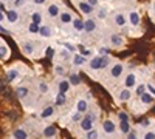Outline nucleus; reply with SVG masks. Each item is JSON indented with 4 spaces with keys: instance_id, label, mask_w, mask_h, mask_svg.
I'll return each mask as SVG.
<instances>
[{
    "instance_id": "obj_1",
    "label": "nucleus",
    "mask_w": 155,
    "mask_h": 139,
    "mask_svg": "<svg viewBox=\"0 0 155 139\" xmlns=\"http://www.w3.org/2000/svg\"><path fill=\"white\" fill-rule=\"evenodd\" d=\"M93 124H95V115H87L85 118L81 119V130L85 133L93 130Z\"/></svg>"
},
{
    "instance_id": "obj_2",
    "label": "nucleus",
    "mask_w": 155,
    "mask_h": 139,
    "mask_svg": "<svg viewBox=\"0 0 155 139\" xmlns=\"http://www.w3.org/2000/svg\"><path fill=\"white\" fill-rule=\"evenodd\" d=\"M140 22H141V17H140V12L132 9V11H129V14H127V23H130V27H140Z\"/></svg>"
},
{
    "instance_id": "obj_3",
    "label": "nucleus",
    "mask_w": 155,
    "mask_h": 139,
    "mask_svg": "<svg viewBox=\"0 0 155 139\" xmlns=\"http://www.w3.org/2000/svg\"><path fill=\"white\" fill-rule=\"evenodd\" d=\"M76 5H78V9H79L84 16H92L93 11H95V8H92L87 3V0H85V2H84V0H79V2H76Z\"/></svg>"
},
{
    "instance_id": "obj_4",
    "label": "nucleus",
    "mask_w": 155,
    "mask_h": 139,
    "mask_svg": "<svg viewBox=\"0 0 155 139\" xmlns=\"http://www.w3.org/2000/svg\"><path fill=\"white\" fill-rule=\"evenodd\" d=\"M123 73H124V65L121 64V62H116V64L112 65V68H110V76H112L113 79L121 77Z\"/></svg>"
},
{
    "instance_id": "obj_5",
    "label": "nucleus",
    "mask_w": 155,
    "mask_h": 139,
    "mask_svg": "<svg viewBox=\"0 0 155 139\" xmlns=\"http://www.w3.org/2000/svg\"><path fill=\"white\" fill-rule=\"evenodd\" d=\"M96 28H98V25H96V20H95V19L88 17V19L84 20V33L92 34V33L96 31Z\"/></svg>"
},
{
    "instance_id": "obj_6",
    "label": "nucleus",
    "mask_w": 155,
    "mask_h": 139,
    "mask_svg": "<svg viewBox=\"0 0 155 139\" xmlns=\"http://www.w3.org/2000/svg\"><path fill=\"white\" fill-rule=\"evenodd\" d=\"M59 19V22L62 23V25H70V23H73V19H74V16H73V12L71 11H62L61 12V16L58 17Z\"/></svg>"
},
{
    "instance_id": "obj_7",
    "label": "nucleus",
    "mask_w": 155,
    "mask_h": 139,
    "mask_svg": "<svg viewBox=\"0 0 155 139\" xmlns=\"http://www.w3.org/2000/svg\"><path fill=\"white\" fill-rule=\"evenodd\" d=\"M61 6L58 5V3H50L48 5V8H47V14L51 17V19H56V17H59L61 16Z\"/></svg>"
},
{
    "instance_id": "obj_8",
    "label": "nucleus",
    "mask_w": 155,
    "mask_h": 139,
    "mask_svg": "<svg viewBox=\"0 0 155 139\" xmlns=\"http://www.w3.org/2000/svg\"><path fill=\"white\" fill-rule=\"evenodd\" d=\"M113 23H115L118 28L126 27V25H127V16L123 14V12H116V14L113 16Z\"/></svg>"
},
{
    "instance_id": "obj_9",
    "label": "nucleus",
    "mask_w": 155,
    "mask_h": 139,
    "mask_svg": "<svg viewBox=\"0 0 155 139\" xmlns=\"http://www.w3.org/2000/svg\"><path fill=\"white\" fill-rule=\"evenodd\" d=\"M124 87L129 88V90H132V88L137 87V76L134 73H129L126 76V79H124Z\"/></svg>"
},
{
    "instance_id": "obj_10",
    "label": "nucleus",
    "mask_w": 155,
    "mask_h": 139,
    "mask_svg": "<svg viewBox=\"0 0 155 139\" xmlns=\"http://www.w3.org/2000/svg\"><path fill=\"white\" fill-rule=\"evenodd\" d=\"M110 45L115 48H120L124 45V37L121 34H112L110 36Z\"/></svg>"
},
{
    "instance_id": "obj_11",
    "label": "nucleus",
    "mask_w": 155,
    "mask_h": 139,
    "mask_svg": "<svg viewBox=\"0 0 155 139\" xmlns=\"http://www.w3.org/2000/svg\"><path fill=\"white\" fill-rule=\"evenodd\" d=\"M102 128H104V131H106L107 134H113V133L116 131V125H115L113 121L106 119L104 122H102Z\"/></svg>"
},
{
    "instance_id": "obj_12",
    "label": "nucleus",
    "mask_w": 155,
    "mask_h": 139,
    "mask_svg": "<svg viewBox=\"0 0 155 139\" xmlns=\"http://www.w3.org/2000/svg\"><path fill=\"white\" fill-rule=\"evenodd\" d=\"M71 60H73V65H74V67H82V65L87 64V57L82 56V54H74V56L71 57Z\"/></svg>"
},
{
    "instance_id": "obj_13",
    "label": "nucleus",
    "mask_w": 155,
    "mask_h": 139,
    "mask_svg": "<svg viewBox=\"0 0 155 139\" xmlns=\"http://www.w3.org/2000/svg\"><path fill=\"white\" fill-rule=\"evenodd\" d=\"M58 88H59V93H67L70 88H71V84L67 79H62V81L58 82Z\"/></svg>"
},
{
    "instance_id": "obj_14",
    "label": "nucleus",
    "mask_w": 155,
    "mask_h": 139,
    "mask_svg": "<svg viewBox=\"0 0 155 139\" xmlns=\"http://www.w3.org/2000/svg\"><path fill=\"white\" fill-rule=\"evenodd\" d=\"M130 97H132V90H129V88H124L118 94V100H121V102H127V100H130Z\"/></svg>"
},
{
    "instance_id": "obj_15",
    "label": "nucleus",
    "mask_w": 155,
    "mask_h": 139,
    "mask_svg": "<svg viewBox=\"0 0 155 139\" xmlns=\"http://www.w3.org/2000/svg\"><path fill=\"white\" fill-rule=\"evenodd\" d=\"M5 17H6V20L9 23H16L19 20V12L16 9H9V11H6V16Z\"/></svg>"
},
{
    "instance_id": "obj_16",
    "label": "nucleus",
    "mask_w": 155,
    "mask_h": 139,
    "mask_svg": "<svg viewBox=\"0 0 155 139\" xmlns=\"http://www.w3.org/2000/svg\"><path fill=\"white\" fill-rule=\"evenodd\" d=\"M39 34H41L44 39H50V37L53 36V30H51L48 25H44V27H41V30H39Z\"/></svg>"
},
{
    "instance_id": "obj_17",
    "label": "nucleus",
    "mask_w": 155,
    "mask_h": 139,
    "mask_svg": "<svg viewBox=\"0 0 155 139\" xmlns=\"http://www.w3.org/2000/svg\"><path fill=\"white\" fill-rule=\"evenodd\" d=\"M73 28H74V31H78V33H81V31H84V20L81 19V17H74L73 19Z\"/></svg>"
},
{
    "instance_id": "obj_18",
    "label": "nucleus",
    "mask_w": 155,
    "mask_h": 139,
    "mask_svg": "<svg viewBox=\"0 0 155 139\" xmlns=\"http://www.w3.org/2000/svg\"><path fill=\"white\" fill-rule=\"evenodd\" d=\"M88 65H90V68H92V70H101V56L92 57V59H90V62H88Z\"/></svg>"
},
{
    "instance_id": "obj_19",
    "label": "nucleus",
    "mask_w": 155,
    "mask_h": 139,
    "mask_svg": "<svg viewBox=\"0 0 155 139\" xmlns=\"http://www.w3.org/2000/svg\"><path fill=\"white\" fill-rule=\"evenodd\" d=\"M76 110L79 111V113H85L88 110V104H87V100L85 99H79L76 102Z\"/></svg>"
},
{
    "instance_id": "obj_20",
    "label": "nucleus",
    "mask_w": 155,
    "mask_h": 139,
    "mask_svg": "<svg viewBox=\"0 0 155 139\" xmlns=\"http://www.w3.org/2000/svg\"><path fill=\"white\" fill-rule=\"evenodd\" d=\"M22 51L27 54V56H31V54L34 53V46H33V43H31V42H23V43H22Z\"/></svg>"
},
{
    "instance_id": "obj_21",
    "label": "nucleus",
    "mask_w": 155,
    "mask_h": 139,
    "mask_svg": "<svg viewBox=\"0 0 155 139\" xmlns=\"http://www.w3.org/2000/svg\"><path fill=\"white\" fill-rule=\"evenodd\" d=\"M56 136V127H53V125H48V127L44 128V137L50 139V137H54Z\"/></svg>"
},
{
    "instance_id": "obj_22",
    "label": "nucleus",
    "mask_w": 155,
    "mask_h": 139,
    "mask_svg": "<svg viewBox=\"0 0 155 139\" xmlns=\"http://www.w3.org/2000/svg\"><path fill=\"white\" fill-rule=\"evenodd\" d=\"M12 137L14 139H28V133L23 128H17V130H14V133H12Z\"/></svg>"
},
{
    "instance_id": "obj_23",
    "label": "nucleus",
    "mask_w": 155,
    "mask_h": 139,
    "mask_svg": "<svg viewBox=\"0 0 155 139\" xmlns=\"http://www.w3.org/2000/svg\"><path fill=\"white\" fill-rule=\"evenodd\" d=\"M120 130L124 134L130 133V124H129V121H120Z\"/></svg>"
},
{
    "instance_id": "obj_24",
    "label": "nucleus",
    "mask_w": 155,
    "mask_h": 139,
    "mask_svg": "<svg viewBox=\"0 0 155 139\" xmlns=\"http://www.w3.org/2000/svg\"><path fill=\"white\" fill-rule=\"evenodd\" d=\"M54 113V108L53 107H45L44 110H42V113H41V118L42 119H47V118H50L51 115Z\"/></svg>"
},
{
    "instance_id": "obj_25",
    "label": "nucleus",
    "mask_w": 155,
    "mask_h": 139,
    "mask_svg": "<svg viewBox=\"0 0 155 139\" xmlns=\"http://www.w3.org/2000/svg\"><path fill=\"white\" fill-rule=\"evenodd\" d=\"M140 100H141V104H150L152 102V94L144 91L143 94H140Z\"/></svg>"
},
{
    "instance_id": "obj_26",
    "label": "nucleus",
    "mask_w": 155,
    "mask_h": 139,
    "mask_svg": "<svg viewBox=\"0 0 155 139\" xmlns=\"http://www.w3.org/2000/svg\"><path fill=\"white\" fill-rule=\"evenodd\" d=\"M16 93H17V96H19L20 99H23V97H27V96H28L30 91H28V88H27V87H19L17 90H16Z\"/></svg>"
},
{
    "instance_id": "obj_27",
    "label": "nucleus",
    "mask_w": 155,
    "mask_h": 139,
    "mask_svg": "<svg viewBox=\"0 0 155 139\" xmlns=\"http://www.w3.org/2000/svg\"><path fill=\"white\" fill-rule=\"evenodd\" d=\"M42 20H44V17H42L41 12H33V14H31V22H33V23L41 25V23H42Z\"/></svg>"
},
{
    "instance_id": "obj_28",
    "label": "nucleus",
    "mask_w": 155,
    "mask_h": 139,
    "mask_svg": "<svg viewBox=\"0 0 155 139\" xmlns=\"http://www.w3.org/2000/svg\"><path fill=\"white\" fill-rule=\"evenodd\" d=\"M65 100H67V97H65V93H59V94L56 96V105H58V107L64 105V104H65Z\"/></svg>"
},
{
    "instance_id": "obj_29",
    "label": "nucleus",
    "mask_w": 155,
    "mask_h": 139,
    "mask_svg": "<svg viewBox=\"0 0 155 139\" xmlns=\"http://www.w3.org/2000/svg\"><path fill=\"white\" fill-rule=\"evenodd\" d=\"M9 54V49L6 45H0V59H6Z\"/></svg>"
},
{
    "instance_id": "obj_30",
    "label": "nucleus",
    "mask_w": 155,
    "mask_h": 139,
    "mask_svg": "<svg viewBox=\"0 0 155 139\" xmlns=\"http://www.w3.org/2000/svg\"><path fill=\"white\" fill-rule=\"evenodd\" d=\"M39 30H41V27H39V25L37 23H30L28 25V31L31 33V34H39Z\"/></svg>"
},
{
    "instance_id": "obj_31",
    "label": "nucleus",
    "mask_w": 155,
    "mask_h": 139,
    "mask_svg": "<svg viewBox=\"0 0 155 139\" xmlns=\"http://www.w3.org/2000/svg\"><path fill=\"white\" fill-rule=\"evenodd\" d=\"M68 81H70V84H71V85H79V84H81V77H79L78 74H70Z\"/></svg>"
},
{
    "instance_id": "obj_32",
    "label": "nucleus",
    "mask_w": 155,
    "mask_h": 139,
    "mask_svg": "<svg viewBox=\"0 0 155 139\" xmlns=\"http://www.w3.org/2000/svg\"><path fill=\"white\" fill-rule=\"evenodd\" d=\"M59 56H61V59H62V60H70V59L73 57V56H71V53H70V51H67L65 48H64L62 51L59 53Z\"/></svg>"
},
{
    "instance_id": "obj_33",
    "label": "nucleus",
    "mask_w": 155,
    "mask_h": 139,
    "mask_svg": "<svg viewBox=\"0 0 155 139\" xmlns=\"http://www.w3.org/2000/svg\"><path fill=\"white\" fill-rule=\"evenodd\" d=\"M17 77H19V73H17L16 70H9V71H8V81H9V82H14Z\"/></svg>"
},
{
    "instance_id": "obj_34",
    "label": "nucleus",
    "mask_w": 155,
    "mask_h": 139,
    "mask_svg": "<svg viewBox=\"0 0 155 139\" xmlns=\"http://www.w3.org/2000/svg\"><path fill=\"white\" fill-rule=\"evenodd\" d=\"M110 64V57H106V56H101V70L107 68Z\"/></svg>"
},
{
    "instance_id": "obj_35",
    "label": "nucleus",
    "mask_w": 155,
    "mask_h": 139,
    "mask_svg": "<svg viewBox=\"0 0 155 139\" xmlns=\"http://www.w3.org/2000/svg\"><path fill=\"white\" fill-rule=\"evenodd\" d=\"M107 14H109L107 8H106V6H102V8L99 9V12H98V19H106V17H107Z\"/></svg>"
},
{
    "instance_id": "obj_36",
    "label": "nucleus",
    "mask_w": 155,
    "mask_h": 139,
    "mask_svg": "<svg viewBox=\"0 0 155 139\" xmlns=\"http://www.w3.org/2000/svg\"><path fill=\"white\" fill-rule=\"evenodd\" d=\"M87 139H98V131L93 128V130H90L87 131Z\"/></svg>"
},
{
    "instance_id": "obj_37",
    "label": "nucleus",
    "mask_w": 155,
    "mask_h": 139,
    "mask_svg": "<svg viewBox=\"0 0 155 139\" xmlns=\"http://www.w3.org/2000/svg\"><path fill=\"white\" fill-rule=\"evenodd\" d=\"M64 48H65L67 51H70V53H76V48H74L73 43H70V42H65V43H64Z\"/></svg>"
},
{
    "instance_id": "obj_38",
    "label": "nucleus",
    "mask_w": 155,
    "mask_h": 139,
    "mask_svg": "<svg viewBox=\"0 0 155 139\" xmlns=\"http://www.w3.org/2000/svg\"><path fill=\"white\" fill-rule=\"evenodd\" d=\"M39 90H41V93H47L48 91V84L47 82H41L39 84Z\"/></svg>"
},
{
    "instance_id": "obj_39",
    "label": "nucleus",
    "mask_w": 155,
    "mask_h": 139,
    "mask_svg": "<svg viewBox=\"0 0 155 139\" xmlns=\"http://www.w3.org/2000/svg\"><path fill=\"white\" fill-rule=\"evenodd\" d=\"M118 119L120 121H129V115H127L126 111H120L118 113Z\"/></svg>"
},
{
    "instance_id": "obj_40",
    "label": "nucleus",
    "mask_w": 155,
    "mask_h": 139,
    "mask_svg": "<svg viewBox=\"0 0 155 139\" xmlns=\"http://www.w3.org/2000/svg\"><path fill=\"white\" fill-rule=\"evenodd\" d=\"M144 139H155V131H146Z\"/></svg>"
},
{
    "instance_id": "obj_41",
    "label": "nucleus",
    "mask_w": 155,
    "mask_h": 139,
    "mask_svg": "<svg viewBox=\"0 0 155 139\" xmlns=\"http://www.w3.org/2000/svg\"><path fill=\"white\" fill-rule=\"evenodd\" d=\"M87 3L92 6V8H96L99 5V0H87Z\"/></svg>"
},
{
    "instance_id": "obj_42",
    "label": "nucleus",
    "mask_w": 155,
    "mask_h": 139,
    "mask_svg": "<svg viewBox=\"0 0 155 139\" xmlns=\"http://www.w3.org/2000/svg\"><path fill=\"white\" fill-rule=\"evenodd\" d=\"M54 73H56V74H64V73H65V70H64V67L58 65V67L54 68Z\"/></svg>"
},
{
    "instance_id": "obj_43",
    "label": "nucleus",
    "mask_w": 155,
    "mask_h": 139,
    "mask_svg": "<svg viewBox=\"0 0 155 139\" xmlns=\"http://www.w3.org/2000/svg\"><path fill=\"white\" fill-rule=\"evenodd\" d=\"M25 3V0H14L12 2V5H14V8H19V6H22Z\"/></svg>"
},
{
    "instance_id": "obj_44",
    "label": "nucleus",
    "mask_w": 155,
    "mask_h": 139,
    "mask_svg": "<svg viewBox=\"0 0 155 139\" xmlns=\"http://www.w3.org/2000/svg\"><path fill=\"white\" fill-rule=\"evenodd\" d=\"M144 90H146V87H144V85H140V87L137 88V94H143Z\"/></svg>"
},
{
    "instance_id": "obj_45",
    "label": "nucleus",
    "mask_w": 155,
    "mask_h": 139,
    "mask_svg": "<svg viewBox=\"0 0 155 139\" xmlns=\"http://www.w3.org/2000/svg\"><path fill=\"white\" fill-rule=\"evenodd\" d=\"M81 115H82V113H79V111H78L76 115L73 116V122H78V121H81V119H82V118H81Z\"/></svg>"
},
{
    "instance_id": "obj_46",
    "label": "nucleus",
    "mask_w": 155,
    "mask_h": 139,
    "mask_svg": "<svg viewBox=\"0 0 155 139\" xmlns=\"http://www.w3.org/2000/svg\"><path fill=\"white\" fill-rule=\"evenodd\" d=\"M147 90H149V93H150V94H153V96H155V87H153V85H150V84H149V85H147Z\"/></svg>"
},
{
    "instance_id": "obj_47",
    "label": "nucleus",
    "mask_w": 155,
    "mask_h": 139,
    "mask_svg": "<svg viewBox=\"0 0 155 139\" xmlns=\"http://www.w3.org/2000/svg\"><path fill=\"white\" fill-rule=\"evenodd\" d=\"M33 3H34V5H45L47 0H33Z\"/></svg>"
},
{
    "instance_id": "obj_48",
    "label": "nucleus",
    "mask_w": 155,
    "mask_h": 139,
    "mask_svg": "<svg viewBox=\"0 0 155 139\" xmlns=\"http://www.w3.org/2000/svg\"><path fill=\"white\" fill-rule=\"evenodd\" d=\"M127 139H137V136H135V133H134V131H130V133H129V134H127Z\"/></svg>"
},
{
    "instance_id": "obj_49",
    "label": "nucleus",
    "mask_w": 155,
    "mask_h": 139,
    "mask_svg": "<svg viewBox=\"0 0 155 139\" xmlns=\"http://www.w3.org/2000/svg\"><path fill=\"white\" fill-rule=\"evenodd\" d=\"M99 53H101V54H107V53H109V49H106V48H99Z\"/></svg>"
},
{
    "instance_id": "obj_50",
    "label": "nucleus",
    "mask_w": 155,
    "mask_h": 139,
    "mask_svg": "<svg viewBox=\"0 0 155 139\" xmlns=\"http://www.w3.org/2000/svg\"><path fill=\"white\" fill-rule=\"evenodd\" d=\"M3 11H5V3L0 2V12H3Z\"/></svg>"
},
{
    "instance_id": "obj_51",
    "label": "nucleus",
    "mask_w": 155,
    "mask_h": 139,
    "mask_svg": "<svg viewBox=\"0 0 155 139\" xmlns=\"http://www.w3.org/2000/svg\"><path fill=\"white\" fill-rule=\"evenodd\" d=\"M5 20V14H3V12H0V23H2Z\"/></svg>"
},
{
    "instance_id": "obj_52",
    "label": "nucleus",
    "mask_w": 155,
    "mask_h": 139,
    "mask_svg": "<svg viewBox=\"0 0 155 139\" xmlns=\"http://www.w3.org/2000/svg\"><path fill=\"white\" fill-rule=\"evenodd\" d=\"M149 125V121H144V122H141V127H147Z\"/></svg>"
},
{
    "instance_id": "obj_53",
    "label": "nucleus",
    "mask_w": 155,
    "mask_h": 139,
    "mask_svg": "<svg viewBox=\"0 0 155 139\" xmlns=\"http://www.w3.org/2000/svg\"><path fill=\"white\" fill-rule=\"evenodd\" d=\"M152 16H153V17H155V5H153V6H152Z\"/></svg>"
},
{
    "instance_id": "obj_54",
    "label": "nucleus",
    "mask_w": 155,
    "mask_h": 139,
    "mask_svg": "<svg viewBox=\"0 0 155 139\" xmlns=\"http://www.w3.org/2000/svg\"><path fill=\"white\" fill-rule=\"evenodd\" d=\"M0 33H5V28L2 27V25H0Z\"/></svg>"
}]
</instances>
